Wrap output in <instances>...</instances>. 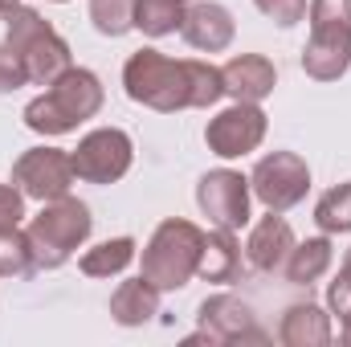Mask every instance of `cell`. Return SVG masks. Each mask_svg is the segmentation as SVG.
<instances>
[{
  "label": "cell",
  "instance_id": "6da1fadb",
  "mask_svg": "<svg viewBox=\"0 0 351 347\" xmlns=\"http://www.w3.org/2000/svg\"><path fill=\"white\" fill-rule=\"evenodd\" d=\"M106 102V90L102 78L94 70L82 66H70L58 82H49L45 94H37L29 106H25V127L37 131V135H70L78 131V123L94 119Z\"/></svg>",
  "mask_w": 351,
  "mask_h": 347
},
{
  "label": "cell",
  "instance_id": "7a4b0ae2",
  "mask_svg": "<svg viewBox=\"0 0 351 347\" xmlns=\"http://www.w3.org/2000/svg\"><path fill=\"white\" fill-rule=\"evenodd\" d=\"M29 246H33V261L37 270H62L66 261L74 258L94 233V217L90 204L78 196H58L45 200L41 213L25 225Z\"/></svg>",
  "mask_w": 351,
  "mask_h": 347
},
{
  "label": "cell",
  "instance_id": "3957f363",
  "mask_svg": "<svg viewBox=\"0 0 351 347\" xmlns=\"http://www.w3.org/2000/svg\"><path fill=\"white\" fill-rule=\"evenodd\" d=\"M4 41L21 53L33 86H49L74 66V53H70L66 37L29 4H16V8L4 12Z\"/></svg>",
  "mask_w": 351,
  "mask_h": 347
},
{
  "label": "cell",
  "instance_id": "277c9868",
  "mask_svg": "<svg viewBox=\"0 0 351 347\" xmlns=\"http://www.w3.org/2000/svg\"><path fill=\"white\" fill-rule=\"evenodd\" d=\"M123 90L131 102L152 106L160 115H176L192 106V70L188 58L176 62L160 49H135L123 66Z\"/></svg>",
  "mask_w": 351,
  "mask_h": 347
},
{
  "label": "cell",
  "instance_id": "5b68a950",
  "mask_svg": "<svg viewBox=\"0 0 351 347\" xmlns=\"http://www.w3.org/2000/svg\"><path fill=\"white\" fill-rule=\"evenodd\" d=\"M200 250H204V229L184 221V217H168V221L156 225V233L143 246V278L160 294L184 290L196 278Z\"/></svg>",
  "mask_w": 351,
  "mask_h": 347
},
{
  "label": "cell",
  "instance_id": "8992f818",
  "mask_svg": "<svg viewBox=\"0 0 351 347\" xmlns=\"http://www.w3.org/2000/svg\"><path fill=\"white\" fill-rule=\"evenodd\" d=\"M311 41L302 49V70L315 82H339L351 70V0H311Z\"/></svg>",
  "mask_w": 351,
  "mask_h": 347
},
{
  "label": "cell",
  "instance_id": "52a82bcc",
  "mask_svg": "<svg viewBox=\"0 0 351 347\" xmlns=\"http://www.w3.org/2000/svg\"><path fill=\"white\" fill-rule=\"evenodd\" d=\"M74 172L86 184H114L131 172L135 164V143L123 127H94L78 139V147L70 152Z\"/></svg>",
  "mask_w": 351,
  "mask_h": 347
},
{
  "label": "cell",
  "instance_id": "ba28073f",
  "mask_svg": "<svg viewBox=\"0 0 351 347\" xmlns=\"http://www.w3.org/2000/svg\"><path fill=\"white\" fill-rule=\"evenodd\" d=\"M250 192L262 200L269 213H286V208H294V204L306 200V192H311V168L294 152H269V156L258 160V168L250 176Z\"/></svg>",
  "mask_w": 351,
  "mask_h": 347
},
{
  "label": "cell",
  "instance_id": "9c48e42d",
  "mask_svg": "<svg viewBox=\"0 0 351 347\" xmlns=\"http://www.w3.org/2000/svg\"><path fill=\"white\" fill-rule=\"evenodd\" d=\"M74 160H70V152H62V147H29V152H21L16 156V164H12V184L29 196V200H58V196H70V188H74Z\"/></svg>",
  "mask_w": 351,
  "mask_h": 347
},
{
  "label": "cell",
  "instance_id": "30bf717a",
  "mask_svg": "<svg viewBox=\"0 0 351 347\" xmlns=\"http://www.w3.org/2000/svg\"><path fill=\"white\" fill-rule=\"evenodd\" d=\"M265 127H269V119H265V110L258 102H233V106H225L221 115L208 119L204 143L221 160H241V156L262 147Z\"/></svg>",
  "mask_w": 351,
  "mask_h": 347
},
{
  "label": "cell",
  "instance_id": "8fae6325",
  "mask_svg": "<svg viewBox=\"0 0 351 347\" xmlns=\"http://www.w3.org/2000/svg\"><path fill=\"white\" fill-rule=\"evenodd\" d=\"M196 204L213 225L233 229V233L245 229L250 225V176L233 172V168L204 172L196 184Z\"/></svg>",
  "mask_w": 351,
  "mask_h": 347
},
{
  "label": "cell",
  "instance_id": "7c38bea8",
  "mask_svg": "<svg viewBox=\"0 0 351 347\" xmlns=\"http://www.w3.org/2000/svg\"><path fill=\"white\" fill-rule=\"evenodd\" d=\"M196 319H200V331L208 335L213 347L225 344H265V331L254 319V307L237 294H208L200 307H196Z\"/></svg>",
  "mask_w": 351,
  "mask_h": 347
},
{
  "label": "cell",
  "instance_id": "4fadbf2b",
  "mask_svg": "<svg viewBox=\"0 0 351 347\" xmlns=\"http://www.w3.org/2000/svg\"><path fill=\"white\" fill-rule=\"evenodd\" d=\"M233 33H237V21L225 4L217 0H196L184 8V25H180V37L200 49V53H221L233 45Z\"/></svg>",
  "mask_w": 351,
  "mask_h": 347
},
{
  "label": "cell",
  "instance_id": "5bb4252c",
  "mask_svg": "<svg viewBox=\"0 0 351 347\" xmlns=\"http://www.w3.org/2000/svg\"><path fill=\"white\" fill-rule=\"evenodd\" d=\"M221 82L233 102H262L278 86V70L262 53H237L221 66Z\"/></svg>",
  "mask_w": 351,
  "mask_h": 347
},
{
  "label": "cell",
  "instance_id": "9a60e30c",
  "mask_svg": "<svg viewBox=\"0 0 351 347\" xmlns=\"http://www.w3.org/2000/svg\"><path fill=\"white\" fill-rule=\"evenodd\" d=\"M294 250V229L282 213H269L262 217L254 229H250V241H245V261L258 270V274H278L286 258Z\"/></svg>",
  "mask_w": 351,
  "mask_h": 347
},
{
  "label": "cell",
  "instance_id": "2e32d148",
  "mask_svg": "<svg viewBox=\"0 0 351 347\" xmlns=\"http://www.w3.org/2000/svg\"><path fill=\"white\" fill-rule=\"evenodd\" d=\"M278 339L286 347H327L335 339L331 315L315 302H294V307H286V315L278 323Z\"/></svg>",
  "mask_w": 351,
  "mask_h": 347
},
{
  "label": "cell",
  "instance_id": "e0dca14e",
  "mask_svg": "<svg viewBox=\"0 0 351 347\" xmlns=\"http://www.w3.org/2000/svg\"><path fill=\"white\" fill-rule=\"evenodd\" d=\"M160 315V290L139 274L131 282H119V290L110 294V319L119 327H143Z\"/></svg>",
  "mask_w": 351,
  "mask_h": 347
},
{
  "label": "cell",
  "instance_id": "ac0fdd59",
  "mask_svg": "<svg viewBox=\"0 0 351 347\" xmlns=\"http://www.w3.org/2000/svg\"><path fill=\"white\" fill-rule=\"evenodd\" d=\"M237 270H241V246H237L233 229H221L217 225L213 233H204V250H200L196 274L204 282H233Z\"/></svg>",
  "mask_w": 351,
  "mask_h": 347
},
{
  "label": "cell",
  "instance_id": "d6986e66",
  "mask_svg": "<svg viewBox=\"0 0 351 347\" xmlns=\"http://www.w3.org/2000/svg\"><path fill=\"white\" fill-rule=\"evenodd\" d=\"M331 261H335V250H331V237L323 233V237L294 241V250H290V258L282 265V274H286V282H294V286H311V282H319V278L331 270Z\"/></svg>",
  "mask_w": 351,
  "mask_h": 347
},
{
  "label": "cell",
  "instance_id": "ffe728a7",
  "mask_svg": "<svg viewBox=\"0 0 351 347\" xmlns=\"http://www.w3.org/2000/svg\"><path fill=\"white\" fill-rule=\"evenodd\" d=\"M131 261H135V237H110V241L86 250V254L78 258V265H82L86 278H114V274H123Z\"/></svg>",
  "mask_w": 351,
  "mask_h": 347
},
{
  "label": "cell",
  "instance_id": "44dd1931",
  "mask_svg": "<svg viewBox=\"0 0 351 347\" xmlns=\"http://www.w3.org/2000/svg\"><path fill=\"white\" fill-rule=\"evenodd\" d=\"M184 0H135V29L143 37H168L184 25Z\"/></svg>",
  "mask_w": 351,
  "mask_h": 347
},
{
  "label": "cell",
  "instance_id": "7402d4cb",
  "mask_svg": "<svg viewBox=\"0 0 351 347\" xmlns=\"http://www.w3.org/2000/svg\"><path fill=\"white\" fill-rule=\"evenodd\" d=\"M315 225H319L327 237L351 233V180L327 188V192L319 196V204H315Z\"/></svg>",
  "mask_w": 351,
  "mask_h": 347
},
{
  "label": "cell",
  "instance_id": "603a6c76",
  "mask_svg": "<svg viewBox=\"0 0 351 347\" xmlns=\"http://www.w3.org/2000/svg\"><path fill=\"white\" fill-rule=\"evenodd\" d=\"M37 261H33V246H29V233L21 225H8L0 229V278H25L33 274Z\"/></svg>",
  "mask_w": 351,
  "mask_h": 347
},
{
  "label": "cell",
  "instance_id": "cb8c5ba5",
  "mask_svg": "<svg viewBox=\"0 0 351 347\" xmlns=\"http://www.w3.org/2000/svg\"><path fill=\"white\" fill-rule=\"evenodd\" d=\"M90 21L102 37H127L135 29V0H90Z\"/></svg>",
  "mask_w": 351,
  "mask_h": 347
},
{
  "label": "cell",
  "instance_id": "d4e9b609",
  "mask_svg": "<svg viewBox=\"0 0 351 347\" xmlns=\"http://www.w3.org/2000/svg\"><path fill=\"white\" fill-rule=\"evenodd\" d=\"M21 86H29V70H25L21 53L8 41H0V94H12Z\"/></svg>",
  "mask_w": 351,
  "mask_h": 347
},
{
  "label": "cell",
  "instance_id": "484cf974",
  "mask_svg": "<svg viewBox=\"0 0 351 347\" xmlns=\"http://www.w3.org/2000/svg\"><path fill=\"white\" fill-rule=\"evenodd\" d=\"M258 4V12L269 16L274 25H282V29H294L302 16H306V0H254Z\"/></svg>",
  "mask_w": 351,
  "mask_h": 347
},
{
  "label": "cell",
  "instance_id": "4316f807",
  "mask_svg": "<svg viewBox=\"0 0 351 347\" xmlns=\"http://www.w3.org/2000/svg\"><path fill=\"white\" fill-rule=\"evenodd\" d=\"M327 311H331V315H343V311H351V250L343 254L339 278L327 286Z\"/></svg>",
  "mask_w": 351,
  "mask_h": 347
},
{
  "label": "cell",
  "instance_id": "83f0119b",
  "mask_svg": "<svg viewBox=\"0 0 351 347\" xmlns=\"http://www.w3.org/2000/svg\"><path fill=\"white\" fill-rule=\"evenodd\" d=\"M25 200H29V196H25L16 184H0V229L25 221Z\"/></svg>",
  "mask_w": 351,
  "mask_h": 347
},
{
  "label": "cell",
  "instance_id": "f1b7e54d",
  "mask_svg": "<svg viewBox=\"0 0 351 347\" xmlns=\"http://www.w3.org/2000/svg\"><path fill=\"white\" fill-rule=\"evenodd\" d=\"M339 339H343V344H351V311H343V315H339Z\"/></svg>",
  "mask_w": 351,
  "mask_h": 347
},
{
  "label": "cell",
  "instance_id": "f546056e",
  "mask_svg": "<svg viewBox=\"0 0 351 347\" xmlns=\"http://www.w3.org/2000/svg\"><path fill=\"white\" fill-rule=\"evenodd\" d=\"M16 4H21V0H0V16H4L8 8H16Z\"/></svg>",
  "mask_w": 351,
  "mask_h": 347
},
{
  "label": "cell",
  "instance_id": "4dcf8cb0",
  "mask_svg": "<svg viewBox=\"0 0 351 347\" xmlns=\"http://www.w3.org/2000/svg\"><path fill=\"white\" fill-rule=\"evenodd\" d=\"M53 4H70V0H53Z\"/></svg>",
  "mask_w": 351,
  "mask_h": 347
}]
</instances>
